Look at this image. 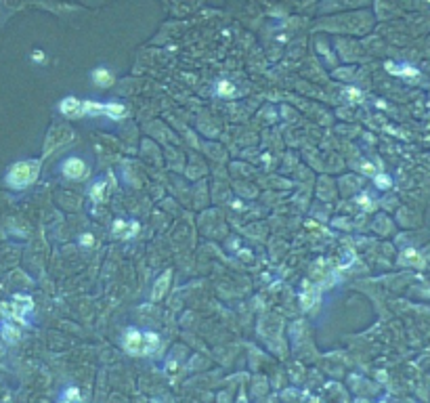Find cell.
<instances>
[{"mask_svg":"<svg viewBox=\"0 0 430 403\" xmlns=\"http://www.w3.org/2000/svg\"><path fill=\"white\" fill-rule=\"evenodd\" d=\"M157 347H160V336L153 332H139L137 328L124 332V349L130 355H147Z\"/></svg>","mask_w":430,"mask_h":403,"instance_id":"cell-1","label":"cell"},{"mask_svg":"<svg viewBox=\"0 0 430 403\" xmlns=\"http://www.w3.org/2000/svg\"><path fill=\"white\" fill-rule=\"evenodd\" d=\"M40 172V162L38 160H21L17 164L11 166L9 174H7V183L15 189H24L28 185H32Z\"/></svg>","mask_w":430,"mask_h":403,"instance_id":"cell-2","label":"cell"},{"mask_svg":"<svg viewBox=\"0 0 430 403\" xmlns=\"http://www.w3.org/2000/svg\"><path fill=\"white\" fill-rule=\"evenodd\" d=\"M63 174L70 178H84L88 174V166L80 158H67L63 162Z\"/></svg>","mask_w":430,"mask_h":403,"instance_id":"cell-3","label":"cell"},{"mask_svg":"<svg viewBox=\"0 0 430 403\" xmlns=\"http://www.w3.org/2000/svg\"><path fill=\"white\" fill-rule=\"evenodd\" d=\"M15 300H17V303H7V305L3 307V313H7L9 317H13V319H17V321H24L26 311L32 309V298L26 296L24 305H19V298H17V296H15Z\"/></svg>","mask_w":430,"mask_h":403,"instance_id":"cell-4","label":"cell"},{"mask_svg":"<svg viewBox=\"0 0 430 403\" xmlns=\"http://www.w3.org/2000/svg\"><path fill=\"white\" fill-rule=\"evenodd\" d=\"M59 109H61L63 116H67V118H76V116L82 114V101H78L76 97H67V99L61 101Z\"/></svg>","mask_w":430,"mask_h":403,"instance_id":"cell-5","label":"cell"},{"mask_svg":"<svg viewBox=\"0 0 430 403\" xmlns=\"http://www.w3.org/2000/svg\"><path fill=\"white\" fill-rule=\"evenodd\" d=\"M90 78L101 88H107L109 84H114V74H111V70H107V67H97V70L90 74Z\"/></svg>","mask_w":430,"mask_h":403,"instance_id":"cell-6","label":"cell"},{"mask_svg":"<svg viewBox=\"0 0 430 403\" xmlns=\"http://www.w3.org/2000/svg\"><path fill=\"white\" fill-rule=\"evenodd\" d=\"M170 277H172V271H166L160 279L155 281V288H153V294H151V300L157 303L164 294H166V290H168V284H170Z\"/></svg>","mask_w":430,"mask_h":403,"instance_id":"cell-7","label":"cell"},{"mask_svg":"<svg viewBox=\"0 0 430 403\" xmlns=\"http://www.w3.org/2000/svg\"><path fill=\"white\" fill-rule=\"evenodd\" d=\"M103 114L109 116V118L120 120V118L126 116V105H122V103H107L105 109H103Z\"/></svg>","mask_w":430,"mask_h":403,"instance_id":"cell-8","label":"cell"},{"mask_svg":"<svg viewBox=\"0 0 430 403\" xmlns=\"http://www.w3.org/2000/svg\"><path fill=\"white\" fill-rule=\"evenodd\" d=\"M59 403H82V397H80V391L76 387H70L63 395H61V401Z\"/></svg>","mask_w":430,"mask_h":403,"instance_id":"cell-9","label":"cell"},{"mask_svg":"<svg viewBox=\"0 0 430 403\" xmlns=\"http://www.w3.org/2000/svg\"><path fill=\"white\" fill-rule=\"evenodd\" d=\"M137 229H139L137 225H132V227H130V225H128V223H124V220H118V223H116V225H114V231H116L118 235H122V237H126V235H130L132 231H137Z\"/></svg>","mask_w":430,"mask_h":403,"instance_id":"cell-10","label":"cell"},{"mask_svg":"<svg viewBox=\"0 0 430 403\" xmlns=\"http://www.w3.org/2000/svg\"><path fill=\"white\" fill-rule=\"evenodd\" d=\"M216 93H218L220 97H231V95L235 93V86H233L231 82H227V80H222V82L216 84Z\"/></svg>","mask_w":430,"mask_h":403,"instance_id":"cell-11","label":"cell"},{"mask_svg":"<svg viewBox=\"0 0 430 403\" xmlns=\"http://www.w3.org/2000/svg\"><path fill=\"white\" fill-rule=\"evenodd\" d=\"M103 191H105V183L101 181V183H97V185L93 187L90 195H93V199H95V201H101V199H103Z\"/></svg>","mask_w":430,"mask_h":403,"instance_id":"cell-12","label":"cell"},{"mask_svg":"<svg viewBox=\"0 0 430 403\" xmlns=\"http://www.w3.org/2000/svg\"><path fill=\"white\" fill-rule=\"evenodd\" d=\"M376 183H378V187L386 189V187L391 185V178H388V176H376Z\"/></svg>","mask_w":430,"mask_h":403,"instance_id":"cell-13","label":"cell"},{"mask_svg":"<svg viewBox=\"0 0 430 403\" xmlns=\"http://www.w3.org/2000/svg\"><path fill=\"white\" fill-rule=\"evenodd\" d=\"M80 244H82V246H90V244H93V235H90V233H84V235L80 237Z\"/></svg>","mask_w":430,"mask_h":403,"instance_id":"cell-14","label":"cell"},{"mask_svg":"<svg viewBox=\"0 0 430 403\" xmlns=\"http://www.w3.org/2000/svg\"><path fill=\"white\" fill-rule=\"evenodd\" d=\"M32 59H34V61H44V55H42L40 51H36V53L32 55Z\"/></svg>","mask_w":430,"mask_h":403,"instance_id":"cell-15","label":"cell"}]
</instances>
